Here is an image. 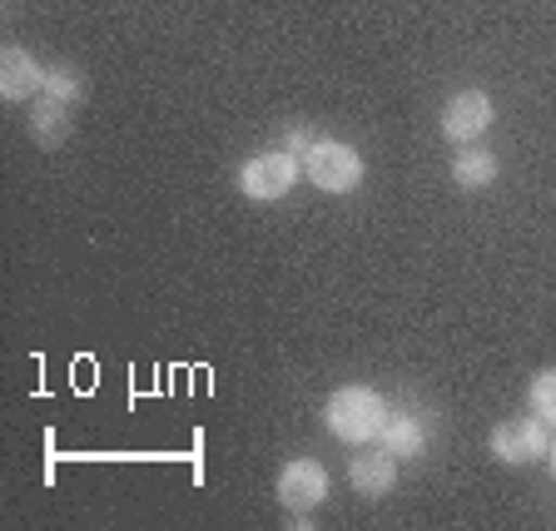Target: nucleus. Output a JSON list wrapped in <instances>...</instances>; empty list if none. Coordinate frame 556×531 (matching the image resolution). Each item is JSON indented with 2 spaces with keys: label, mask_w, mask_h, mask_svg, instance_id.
<instances>
[{
  "label": "nucleus",
  "mask_w": 556,
  "mask_h": 531,
  "mask_svg": "<svg viewBox=\"0 0 556 531\" xmlns=\"http://www.w3.org/2000/svg\"><path fill=\"white\" fill-rule=\"evenodd\" d=\"M90 80H85L75 65H46V94L50 100H65V104H80Z\"/></svg>",
  "instance_id": "obj_12"
},
{
  "label": "nucleus",
  "mask_w": 556,
  "mask_h": 531,
  "mask_svg": "<svg viewBox=\"0 0 556 531\" xmlns=\"http://www.w3.org/2000/svg\"><path fill=\"white\" fill-rule=\"evenodd\" d=\"M497 154L492 150H477V144H463V150L452 154V179H457V189H492L497 185Z\"/></svg>",
  "instance_id": "obj_11"
},
{
  "label": "nucleus",
  "mask_w": 556,
  "mask_h": 531,
  "mask_svg": "<svg viewBox=\"0 0 556 531\" xmlns=\"http://www.w3.org/2000/svg\"><path fill=\"white\" fill-rule=\"evenodd\" d=\"M527 403H532V413L542 417L546 428H556V368H542L532 378V393H527Z\"/></svg>",
  "instance_id": "obj_13"
},
{
  "label": "nucleus",
  "mask_w": 556,
  "mask_h": 531,
  "mask_svg": "<svg viewBox=\"0 0 556 531\" xmlns=\"http://www.w3.org/2000/svg\"><path fill=\"white\" fill-rule=\"evenodd\" d=\"M492 94L486 90H457L447 104H442V135L452 144H477V139L492 129Z\"/></svg>",
  "instance_id": "obj_5"
},
{
  "label": "nucleus",
  "mask_w": 556,
  "mask_h": 531,
  "mask_svg": "<svg viewBox=\"0 0 556 531\" xmlns=\"http://www.w3.org/2000/svg\"><path fill=\"white\" fill-rule=\"evenodd\" d=\"M303 179L313 189H324V194H353L363 185V154L353 144H343V139L318 135L313 150L303 154Z\"/></svg>",
  "instance_id": "obj_2"
},
{
  "label": "nucleus",
  "mask_w": 556,
  "mask_h": 531,
  "mask_svg": "<svg viewBox=\"0 0 556 531\" xmlns=\"http://www.w3.org/2000/svg\"><path fill=\"white\" fill-rule=\"evenodd\" d=\"M486 447H492V457L507 463V467H532V463H542L546 452H552V428H546L536 413L532 417H507V422L492 428Z\"/></svg>",
  "instance_id": "obj_4"
},
{
  "label": "nucleus",
  "mask_w": 556,
  "mask_h": 531,
  "mask_svg": "<svg viewBox=\"0 0 556 531\" xmlns=\"http://www.w3.org/2000/svg\"><path fill=\"white\" fill-rule=\"evenodd\" d=\"M70 110H75V104L40 94V100H35V110H30V139H35V144L60 150V144L70 139Z\"/></svg>",
  "instance_id": "obj_10"
},
{
  "label": "nucleus",
  "mask_w": 556,
  "mask_h": 531,
  "mask_svg": "<svg viewBox=\"0 0 556 531\" xmlns=\"http://www.w3.org/2000/svg\"><path fill=\"white\" fill-rule=\"evenodd\" d=\"M313 139H318V129H313V125H289L283 135H278V144H283L289 154H299V160H303V154L313 150Z\"/></svg>",
  "instance_id": "obj_14"
},
{
  "label": "nucleus",
  "mask_w": 556,
  "mask_h": 531,
  "mask_svg": "<svg viewBox=\"0 0 556 531\" xmlns=\"http://www.w3.org/2000/svg\"><path fill=\"white\" fill-rule=\"evenodd\" d=\"M299 179H303V160L289 154L283 144L258 150L254 160L239 169V189H243V199H254V204H274V199H283Z\"/></svg>",
  "instance_id": "obj_3"
},
{
  "label": "nucleus",
  "mask_w": 556,
  "mask_h": 531,
  "mask_svg": "<svg viewBox=\"0 0 556 531\" xmlns=\"http://www.w3.org/2000/svg\"><path fill=\"white\" fill-rule=\"evenodd\" d=\"M432 428H438V417L428 413V407L417 403H403L388 413V428H382V447L393 452V457H403V463H413V457H422L432 442Z\"/></svg>",
  "instance_id": "obj_6"
},
{
  "label": "nucleus",
  "mask_w": 556,
  "mask_h": 531,
  "mask_svg": "<svg viewBox=\"0 0 556 531\" xmlns=\"http://www.w3.org/2000/svg\"><path fill=\"white\" fill-rule=\"evenodd\" d=\"M0 94L5 100H40L46 94V65L30 55V50L11 46L5 55H0Z\"/></svg>",
  "instance_id": "obj_9"
},
{
  "label": "nucleus",
  "mask_w": 556,
  "mask_h": 531,
  "mask_svg": "<svg viewBox=\"0 0 556 531\" xmlns=\"http://www.w3.org/2000/svg\"><path fill=\"white\" fill-rule=\"evenodd\" d=\"M348 486L358 492V497H368V502H378V497H388L397 486V457L388 447H363V452H353L348 457Z\"/></svg>",
  "instance_id": "obj_8"
},
{
  "label": "nucleus",
  "mask_w": 556,
  "mask_h": 531,
  "mask_svg": "<svg viewBox=\"0 0 556 531\" xmlns=\"http://www.w3.org/2000/svg\"><path fill=\"white\" fill-rule=\"evenodd\" d=\"M388 413H393V407L382 403L372 388H363V382H348V388H338V393L324 403L328 432H333L338 442H348V447L378 442L382 428H388Z\"/></svg>",
  "instance_id": "obj_1"
},
{
  "label": "nucleus",
  "mask_w": 556,
  "mask_h": 531,
  "mask_svg": "<svg viewBox=\"0 0 556 531\" xmlns=\"http://www.w3.org/2000/svg\"><path fill=\"white\" fill-rule=\"evenodd\" d=\"M278 502H283L293 517H303V511H313V507H324V502H328L324 463H313V457H293V463H283V472H278Z\"/></svg>",
  "instance_id": "obj_7"
},
{
  "label": "nucleus",
  "mask_w": 556,
  "mask_h": 531,
  "mask_svg": "<svg viewBox=\"0 0 556 531\" xmlns=\"http://www.w3.org/2000/svg\"><path fill=\"white\" fill-rule=\"evenodd\" d=\"M546 457H552V472H556V438H552V452H546Z\"/></svg>",
  "instance_id": "obj_15"
}]
</instances>
